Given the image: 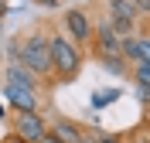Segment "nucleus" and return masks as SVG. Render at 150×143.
I'll return each mask as SVG.
<instances>
[{"mask_svg":"<svg viewBox=\"0 0 150 143\" xmlns=\"http://www.w3.org/2000/svg\"><path fill=\"white\" fill-rule=\"evenodd\" d=\"M103 68H109V72H116V75H133V65L126 61V58H109V61H103Z\"/></svg>","mask_w":150,"mask_h":143,"instance_id":"9b49d317","label":"nucleus"},{"mask_svg":"<svg viewBox=\"0 0 150 143\" xmlns=\"http://www.w3.org/2000/svg\"><path fill=\"white\" fill-rule=\"evenodd\" d=\"M133 85H137V92H140L143 99V109L150 106V65H133Z\"/></svg>","mask_w":150,"mask_h":143,"instance_id":"6e6552de","label":"nucleus"},{"mask_svg":"<svg viewBox=\"0 0 150 143\" xmlns=\"http://www.w3.org/2000/svg\"><path fill=\"white\" fill-rule=\"evenodd\" d=\"M123 143H150V126L140 123V126H133V130H126L123 133Z\"/></svg>","mask_w":150,"mask_h":143,"instance_id":"9d476101","label":"nucleus"},{"mask_svg":"<svg viewBox=\"0 0 150 143\" xmlns=\"http://www.w3.org/2000/svg\"><path fill=\"white\" fill-rule=\"evenodd\" d=\"M0 27H4V20H0Z\"/></svg>","mask_w":150,"mask_h":143,"instance_id":"6ab92c4d","label":"nucleus"},{"mask_svg":"<svg viewBox=\"0 0 150 143\" xmlns=\"http://www.w3.org/2000/svg\"><path fill=\"white\" fill-rule=\"evenodd\" d=\"M38 143H62V140H58V136H55V133H51V130H48V133H45V136H41V140H38Z\"/></svg>","mask_w":150,"mask_h":143,"instance_id":"2eb2a0df","label":"nucleus"},{"mask_svg":"<svg viewBox=\"0 0 150 143\" xmlns=\"http://www.w3.org/2000/svg\"><path fill=\"white\" fill-rule=\"evenodd\" d=\"M147 24H150V17H147Z\"/></svg>","mask_w":150,"mask_h":143,"instance_id":"aec40b11","label":"nucleus"},{"mask_svg":"<svg viewBox=\"0 0 150 143\" xmlns=\"http://www.w3.org/2000/svg\"><path fill=\"white\" fill-rule=\"evenodd\" d=\"M7 58L28 65L34 75L55 82V75H51V51H48V20L34 24L31 31L14 34V41H10V48H7ZM55 85H58V82H55Z\"/></svg>","mask_w":150,"mask_h":143,"instance_id":"f257e3e1","label":"nucleus"},{"mask_svg":"<svg viewBox=\"0 0 150 143\" xmlns=\"http://www.w3.org/2000/svg\"><path fill=\"white\" fill-rule=\"evenodd\" d=\"M99 143H123V133H99Z\"/></svg>","mask_w":150,"mask_h":143,"instance_id":"ddd939ff","label":"nucleus"},{"mask_svg":"<svg viewBox=\"0 0 150 143\" xmlns=\"http://www.w3.org/2000/svg\"><path fill=\"white\" fill-rule=\"evenodd\" d=\"M143 123H147V126H150V106H147V116H143Z\"/></svg>","mask_w":150,"mask_h":143,"instance_id":"a211bd4d","label":"nucleus"},{"mask_svg":"<svg viewBox=\"0 0 150 143\" xmlns=\"http://www.w3.org/2000/svg\"><path fill=\"white\" fill-rule=\"evenodd\" d=\"M10 130L17 136H24L28 143H38L48 133V119L41 116V109H34V113H14L10 116Z\"/></svg>","mask_w":150,"mask_h":143,"instance_id":"423d86ee","label":"nucleus"},{"mask_svg":"<svg viewBox=\"0 0 150 143\" xmlns=\"http://www.w3.org/2000/svg\"><path fill=\"white\" fill-rule=\"evenodd\" d=\"M4 82H7V85L31 89V92H38V95H48L51 89H55V82L34 75V72H31L28 65H21V61H7V68H4Z\"/></svg>","mask_w":150,"mask_h":143,"instance_id":"39448f33","label":"nucleus"},{"mask_svg":"<svg viewBox=\"0 0 150 143\" xmlns=\"http://www.w3.org/2000/svg\"><path fill=\"white\" fill-rule=\"evenodd\" d=\"M48 51H51V75H55V82L58 85L75 82L79 72H82L85 51L62 31V24H51V20H48Z\"/></svg>","mask_w":150,"mask_h":143,"instance_id":"f03ea898","label":"nucleus"},{"mask_svg":"<svg viewBox=\"0 0 150 143\" xmlns=\"http://www.w3.org/2000/svg\"><path fill=\"white\" fill-rule=\"evenodd\" d=\"M62 31L85 51L89 41H92V31H96V4L92 7H82V4L79 7H68L62 14Z\"/></svg>","mask_w":150,"mask_h":143,"instance_id":"7ed1b4c3","label":"nucleus"},{"mask_svg":"<svg viewBox=\"0 0 150 143\" xmlns=\"http://www.w3.org/2000/svg\"><path fill=\"white\" fill-rule=\"evenodd\" d=\"M4 99L10 102L14 113H34V109H41V95L31 92V89H21V85H7L4 82Z\"/></svg>","mask_w":150,"mask_h":143,"instance_id":"0eeeda50","label":"nucleus"},{"mask_svg":"<svg viewBox=\"0 0 150 143\" xmlns=\"http://www.w3.org/2000/svg\"><path fill=\"white\" fill-rule=\"evenodd\" d=\"M0 119H7V106L4 102H0Z\"/></svg>","mask_w":150,"mask_h":143,"instance_id":"f3484780","label":"nucleus"},{"mask_svg":"<svg viewBox=\"0 0 150 143\" xmlns=\"http://www.w3.org/2000/svg\"><path fill=\"white\" fill-rule=\"evenodd\" d=\"M103 10H106V17H109L112 31L120 34V38H130V34H137L140 31V10L133 7L130 0H103Z\"/></svg>","mask_w":150,"mask_h":143,"instance_id":"20e7f679","label":"nucleus"},{"mask_svg":"<svg viewBox=\"0 0 150 143\" xmlns=\"http://www.w3.org/2000/svg\"><path fill=\"white\" fill-rule=\"evenodd\" d=\"M116 99H120V89H99V92H92V109H106Z\"/></svg>","mask_w":150,"mask_h":143,"instance_id":"1a4fd4ad","label":"nucleus"},{"mask_svg":"<svg viewBox=\"0 0 150 143\" xmlns=\"http://www.w3.org/2000/svg\"><path fill=\"white\" fill-rule=\"evenodd\" d=\"M130 4L140 10V17H150V0H130Z\"/></svg>","mask_w":150,"mask_h":143,"instance_id":"f8f14e48","label":"nucleus"},{"mask_svg":"<svg viewBox=\"0 0 150 143\" xmlns=\"http://www.w3.org/2000/svg\"><path fill=\"white\" fill-rule=\"evenodd\" d=\"M7 17V0H0V20Z\"/></svg>","mask_w":150,"mask_h":143,"instance_id":"dca6fc26","label":"nucleus"},{"mask_svg":"<svg viewBox=\"0 0 150 143\" xmlns=\"http://www.w3.org/2000/svg\"><path fill=\"white\" fill-rule=\"evenodd\" d=\"M0 143H28V140H24V136H17V133H14V130H10V133L4 136V140H0Z\"/></svg>","mask_w":150,"mask_h":143,"instance_id":"4468645a","label":"nucleus"}]
</instances>
